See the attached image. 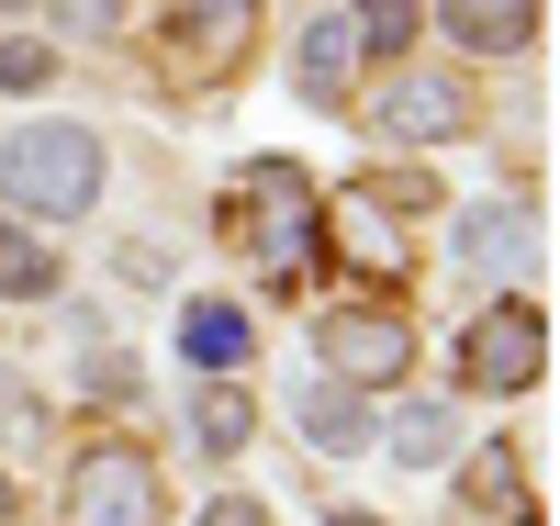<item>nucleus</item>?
I'll list each match as a JSON object with an SVG mask.
<instances>
[{"mask_svg":"<svg viewBox=\"0 0 560 526\" xmlns=\"http://www.w3.org/2000/svg\"><path fill=\"white\" fill-rule=\"evenodd\" d=\"M102 135L90 124H23V135H0V202H12L23 224H68L102 202Z\"/></svg>","mask_w":560,"mask_h":526,"instance_id":"nucleus-1","label":"nucleus"},{"mask_svg":"<svg viewBox=\"0 0 560 526\" xmlns=\"http://www.w3.org/2000/svg\"><path fill=\"white\" fill-rule=\"evenodd\" d=\"M236 224H247V247H258L269 269H303V258H314V179H303L292 157H258L247 190H236Z\"/></svg>","mask_w":560,"mask_h":526,"instance_id":"nucleus-2","label":"nucleus"},{"mask_svg":"<svg viewBox=\"0 0 560 526\" xmlns=\"http://www.w3.org/2000/svg\"><path fill=\"white\" fill-rule=\"evenodd\" d=\"M415 370V325L393 303H348L325 314V381H348V393H382V381Z\"/></svg>","mask_w":560,"mask_h":526,"instance_id":"nucleus-3","label":"nucleus"},{"mask_svg":"<svg viewBox=\"0 0 560 526\" xmlns=\"http://www.w3.org/2000/svg\"><path fill=\"white\" fill-rule=\"evenodd\" d=\"M68 526H158V459L90 448V459L68 470Z\"/></svg>","mask_w":560,"mask_h":526,"instance_id":"nucleus-4","label":"nucleus"},{"mask_svg":"<svg viewBox=\"0 0 560 526\" xmlns=\"http://www.w3.org/2000/svg\"><path fill=\"white\" fill-rule=\"evenodd\" d=\"M538 359H549V325L527 303H493L471 337H459V381H471V393H527Z\"/></svg>","mask_w":560,"mask_h":526,"instance_id":"nucleus-5","label":"nucleus"},{"mask_svg":"<svg viewBox=\"0 0 560 526\" xmlns=\"http://www.w3.org/2000/svg\"><path fill=\"white\" fill-rule=\"evenodd\" d=\"M448 258L471 280H527L538 269V213L527 202H459L448 213Z\"/></svg>","mask_w":560,"mask_h":526,"instance_id":"nucleus-6","label":"nucleus"},{"mask_svg":"<svg viewBox=\"0 0 560 526\" xmlns=\"http://www.w3.org/2000/svg\"><path fill=\"white\" fill-rule=\"evenodd\" d=\"M292 425H303L314 459H359V448H382V414H370V393H348V381H325V370L292 393Z\"/></svg>","mask_w":560,"mask_h":526,"instance_id":"nucleus-7","label":"nucleus"},{"mask_svg":"<svg viewBox=\"0 0 560 526\" xmlns=\"http://www.w3.org/2000/svg\"><path fill=\"white\" fill-rule=\"evenodd\" d=\"M459 113H471V102H459L448 68H415V79L382 90V135H393V147H438V135H459Z\"/></svg>","mask_w":560,"mask_h":526,"instance_id":"nucleus-8","label":"nucleus"},{"mask_svg":"<svg viewBox=\"0 0 560 526\" xmlns=\"http://www.w3.org/2000/svg\"><path fill=\"white\" fill-rule=\"evenodd\" d=\"M247 34H258V0H179V12H168V45L191 68H236Z\"/></svg>","mask_w":560,"mask_h":526,"instance_id":"nucleus-9","label":"nucleus"},{"mask_svg":"<svg viewBox=\"0 0 560 526\" xmlns=\"http://www.w3.org/2000/svg\"><path fill=\"white\" fill-rule=\"evenodd\" d=\"M348 68H359V34H348V12L303 23V45H292V90H303L314 113H337V102H348Z\"/></svg>","mask_w":560,"mask_h":526,"instance_id":"nucleus-10","label":"nucleus"},{"mask_svg":"<svg viewBox=\"0 0 560 526\" xmlns=\"http://www.w3.org/2000/svg\"><path fill=\"white\" fill-rule=\"evenodd\" d=\"M438 23L471 45V57H527L538 45V0H438Z\"/></svg>","mask_w":560,"mask_h":526,"instance_id":"nucleus-11","label":"nucleus"},{"mask_svg":"<svg viewBox=\"0 0 560 526\" xmlns=\"http://www.w3.org/2000/svg\"><path fill=\"white\" fill-rule=\"evenodd\" d=\"M247 348H258V325H247L236 303H213V292H202V303H179V359H191V370H213V381H224Z\"/></svg>","mask_w":560,"mask_h":526,"instance_id":"nucleus-12","label":"nucleus"},{"mask_svg":"<svg viewBox=\"0 0 560 526\" xmlns=\"http://www.w3.org/2000/svg\"><path fill=\"white\" fill-rule=\"evenodd\" d=\"M471 504H482L493 526H538V504H527V470H516V448H504V437L471 459Z\"/></svg>","mask_w":560,"mask_h":526,"instance_id":"nucleus-13","label":"nucleus"},{"mask_svg":"<svg viewBox=\"0 0 560 526\" xmlns=\"http://www.w3.org/2000/svg\"><path fill=\"white\" fill-rule=\"evenodd\" d=\"M382 448H393L404 470H448V448H459V425H448V404H404Z\"/></svg>","mask_w":560,"mask_h":526,"instance_id":"nucleus-14","label":"nucleus"},{"mask_svg":"<svg viewBox=\"0 0 560 526\" xmlns=\"http://www.w3.org/2000/svg\"><path fill=\"white\" fill-rule=\"evenodd\" d=\"M0 292H12V303H45V292H57V247H45L34 224H0Z\"/></svg>","mask_w":560,"mask_h":526,"instance_id":"nucleus-15","label":"nucleus"},{"mask_svg":"<svg viewBox=\"0 0 560 526\" xmlns=\"http://www.w3.org/2000/svg\"><path fill=\"white\" fill-rule=\"evenodd\" d=\"M247 437H258V414H247V393H224V381H213V393L191 404V448H202V459H236Z\"/></svg>","mask_w":560,"mask_h":526,"instance_id":"nucleus-16","label":"nucleus"},{"mask_svg":"<svg viewBox=\"0 0 560 526\" xmlns=\"http://www.w3.org/2000/svg\"><path fill=\"white\" fill-rule=\"evenodd\" d=\"M348 34H359V57H404L415 45V0H348Z\"/></svg>","mask_w":560,"mask_h":526,"instance_id":"nucleus-17","label":"nucleus"},{"mask_svg":"<svg viewBox=\"0 0 560 526\" xmlns=\"http://www.w3.org/2000/svg\"><path fill=\"white\" fill-rule=\"evenodd\" d=\"M0 90H23V102L57 90V45H45V34H0Z\"/></svg>","mask_w":560,"mask_h":526,"instance_id":"nucleus-18","label":"nucleus"},{"mask_svg":"<svg viewBox=\"0 0 560 526\" xmlns=\"http://www.w3.org/2000/svg\"><path fill=\"white\" fill-rule=\"evenodd\" d=\"M202 526H269V504H247V493H213V504H202Z\"/></svg>","mask_w":560,"mask_h":526,"instance_id":"nucleus-19","label":"nucleus"},{"mask_svg":"<svg viewBox=\"0 0 560 526\" xmlns=\"http://www.w3.org/2000/svg\"><path fill=\"white\" fill-rule=\"evenodd\" d=\"M113 12H124V0H57V23H68V34H102Z\"/></svg>","mask_w":560,"mask_h":526,"instance_id":"nucleus-20","label":"nucleus"},{"mask_svg":"<svg viewBox=\"0 0 560 526\" xmlns=\"http://www.w3.org/2000/svg\"><path fill=\"white\" fill-rule=\"evenodd\" d=\"M325 526H382V515H359V504H337V515H325Z\"/></svg>","mask_w":560,"mask_h":526,"instance_id":"nucleus-21","label":"nucleus"}]
</instances>
